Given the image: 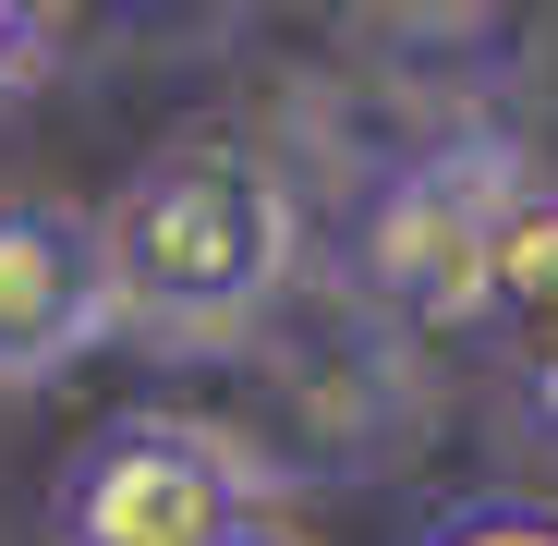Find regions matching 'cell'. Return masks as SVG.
I'll list each match as a JSON object with an SVG mask.
<instances>
[{
    "label": "cell",
    "instance_id": "obj_2",
    "mask_svg": "<svg viewBox=\"0 0 558 546\" xmlns=\"http://www.w3.org/2000/svg\"><path fill=\"white\" fill-rule=\"evenodd\" d=\"M534 207V170L498 134L425 146L377 207H364V292L401 328H498V255Z\"/></svg>",
    "mask_w": 558,
    "mask_h": 546
},
{
    "label": "cell",
    "instance_id": "obj_1",
    "mask_svg": "<svg viewBox=\"0 0 558 546\" xmlns=\"http://www.w3.org/2000/svg\"><path fill=\"white\" fill-rule=\"evenodd\" d=\"M98 243H110V292H122L134 340L231 352L243 328H267L279 292H292L304 207H292V182H279V158H255L231 134H182L98 207Z\"/></svg>",
    "mask_w": 558,
    "mask_h": 546
},
{
    "label": "cell",
    "instance_id": "obj_8",
    "mask_svg": "<svg viewBox=\"0 0 558 546\" xmlns=\"http://www.w3.org/2000/svg\"><path fill=\"white\" fill-rule=\"evenodd\" d=\"M231 546H316V534H292V522H279V510H255V522H243Z\"/></svg>",
    "mask_w": 558,
    "mask_h": 546
},
{
    "label": "cell",
    "instance_id": "obj_6",
    "mask_svg": "<svg viewBox=\"0 0 558 546\" xmlns=\"http://www.w3.org/2000/svg\"><path fill=\"white\" fill-rule=\"evenodd\" d=\"M425 546H558V510H534V498H474V510H449Z\"/></svg>",
    "mask_w": 558,
    "mask_h": 546
},
{
    "label": "cell",
    "instance_id": "obj_4",
    "mask_svg": "<svg viewBox=\"0 0 558 546\" xmlns=\"http://www.w3.org/2000/svg\"><path fill=\"white\" fill-rule=\"evenodd\" d=\"M110 328H122V292H110L98 219L13 195L0 207V389H37L61 364H85Z\"/></svg>",
    "mask_w": 558,
    "mask_h": 546
},
{
    "label": "cell",
    "instance_id": "obj_5",
    "mask_svg": "<svg viewBox=\"0 0 558 546\" xmlns=\"http://www.w3.org/2000/svg\"><path fill=\"white\" fill-rule=\"evenodd\" d=\"M498 340H510V377H522L534 425L558 437V195H534L510 255H498Z\"/></svg>",
    "mask_w": 558,
    "mask_h": 546
},
{
    "label": "cell",
    "instance_id": "obj_7",
    "mask_svg": "<svg viewBox=\"0 0 558 546\" xmlns=\"http://www.w3.org/2000/svg\"><path fill=\"white\" fill-rule=\"evenodd\" d=\"M37 73V0H0V85Z\"/></svg>",
    "mask_w": 558,
    "mask_h": 546
},
{
    "label": "cell",
    "instance_id": "obj_3",
    "mask_svg": "<svg viewBox=\"0 0 558 546\" xmlns=\"http://www.w3.org/2000/svg\"><path fill=\"white\" fill-rule=\"evenodd\" d=\"M255 522V462L195 413H122L61 462L49 546H231Z\"/></svg>",
    "mask_w": 558,
    "mask_h": 546
}]
</instances>
